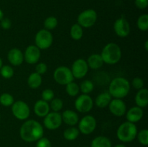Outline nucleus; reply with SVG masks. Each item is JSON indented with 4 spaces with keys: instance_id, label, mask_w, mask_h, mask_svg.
I'll return each instance as SVG.
<instances>
[{
    "instance_id": "nucleus-27",
    "label": "nucleus",
    "mask_w": 148,
    "mask_h": 147,
    "mask_svg": "<svg viewBox=\"0 0 148 147\" xmlns=\"http://www.w3.org/2000/svg\"><path fill=\"white\" fill-rule=\"evenodd\" d=\"M66 92L71 97H76L79 94V86L74 82H69L66 85Z\"/></svg>"
},
{
    "instance_id": "nucleus-25",
    "label": "nucleus",
    "mask_w": 148,
    "mask_h": 147,
    "mask_svg": "<svg viewBox=\"0 0 148 147\" xmlns=\"http://www.w3.org/2000/svg\"><path fill=\"white\" fill-rule=\"evenodd\" d=\"M79 131L78 128L74 126H70L64 131V137L67 141H74L79 136Z\"/></svg>"
},
{
    "instance_id": "nucleus-7",
    "label": "nucleus",
    "mask_w": 148,
    "mask_h": 147,
    "mask_svg": "<svg viewBox=\"0 0 148 147\" xmlns=\"http://www.w3.org/2000/svg\"><path fill=\"white\" fill-rule=\"evenodd\" d=\"M53 79L59 84L66 85L69 82H73L74 76L70 69L62 66L55 69L53 72Z\"/></svg>"
},
{
    "instance_id": "nucleus-10",
    "label": "nucleus",
    "mask_w": 148,
    "mask_h": 147,
    "mask_svg": "<svg viewBox=\"0 0 148 147\" xmlns=\"http://www.w3.org/2000/svg\"><path fill=\"white\" fill-rule=\"evenodd\" d=\"M75 107L78 112L81 113H86L92 110L93 107V101L88 95L82 94L76 99Z\"/></svg>"
},
{
    "instance_id": "nucleus-28",
    "label": "nucleus",
    "mask_w": 148,
    "mask_h": 147,
    "mask_svg": "<svg viewBox=\"0 0 148 147\" xmlns=\"http://www.w3.org/2000/svg\"><path fill=\"white\" fill-rule=\"evenodd\" d=\"M94 89V84L90 80H85L81 83L79 90L85 95H88Z\"/></svg>"
},
{
    "instance_id": "nucleus-43",
    "label": "nucleus",
    "mask_w": 148,
    "mask_h": 147,
    "mask_svg": "<svg viewBox=\"0 0 148 147\" xmlns=\"http://www.w3.org/2000/svg\"><path fill=\"white\" fill-rule=\"evenodd\" d=\"M114 147H126V146L124 145H123V144H118V145L115 146Z\"/></svg>"
},
{
    "instance_id": "nucleus-22",
    "label": "nucleus",
    "mask_w": 148,
    "mask_h": 147,
    "mask_svg": "<svg viewBox=\"0 0 148 147\" xmlns=\"http://www.w3.org/2000/svg\"><path fill=\"white\" fill-rule=\"evenodd\" d=\"M88 67L92 69H98L101 68L103 65V61L101 58V54L94 53L88 57L87 61Z\"/></svg>"
},
{
    "instance_id": "nucleus-21",
    "label": "nucleus",
    "mask_w": 148,
    "mask_h": 147,
    "mask_svg": "<svg viewBox=\"0 0 148 147\" xmlns=\"http://www.w3.org/2000/svg\"><path fill=\"white\" fill-rule=\"evenodd\" d=\"M112 97L108 92H104L98 95L95 100V105L99 108H105L108 106Z\"/></svg>"
},
{
    "instance_id": "nucleus-11",
    "label": "nucleus",
    "mask_w": 148,
    "mask_h": 147,
    "mask_svg": "<svg viewBox=\"0 0 148 147\" xmlns=\"http://www.w3.org/2000/svg\"><path fill=\"white\" fill-rule=\"evenodd\" d=\"M62 115L59 112H49L43 120V125L49 130H56L62 125Z\"/></svg>"
},
{
    "instance_id": "nucleus-45",
    "label": "nucleus",
    "mask_w": 148,
    "mask_h": 147,
    "mask_svg": "<svg viewBox=\"0 0 148 147\" xmlns=\"http://www.w3.org/2000/svg\"><path fill=\"white\" fill-rule=\"evenodd\" d=\"M0 120H1V116H0Z\"/></svg>"
},
{
    "instance_id": "nucleus-29",
    "label": "nucleus",
    "mask_w": 148,
    "mask_h": 147,
    "mask_svg": "<svg viewBox=\"0 0 148 147\" xmlns=\"http://www.w3.org/2000/svg\"><path fill=\"white\" fill-rule=\"evenodd\" d=\"M137 27L142 31H147L148 30V14H142L139 17L137 22Z\"/></svg>"
},
{
    "instance_id": "nucleus-37",
    "label": "nucleus",
    "mask_w": 148,
    "mask_h": 147,
    "mask_svg": "<svg viewBox=\"0 0 148 147\" xmlns=\"http://www.w3.org/2000/svg\"><path fill=\"white\" fill-rule=\"evenodd\" d=\"M36 147H51V144L47 138L42 137L37 141Z\"/></svg>"
},
{
    "instance_id": "nucleus-31",
    "label": "nucleus",
    "mask_w": 148,
    "mask_h": 147,
    "mask_svg": "<svg viewBox=\"0 0 148 147\" xmlns=\"http://www.w3.org/2000/svg\"><path fill=\"white\" fill-rule=\"evenodd\" d=\"M43 24H44L45 29L50 31V30L56 28L58 24V20L53 16H50L45 20Z\"/></svg>"
},
{
    "instance_id": "nucleus-12",
    "label": "nucleus",
    "mask_w": 148,
    "mask_h": 147,
    "mask_svg": "<svg viewBox=\"0 0 148 147\" xmlns=\"http://www.w3.org/2000/svg\"><path fill=\"white\" fill-rule=\"evenodd\" d=\"M88 69L89 67H88L86 61L82 59H78L72 63L71 71L74 78L82 79L88 74Z\"/></svg>"
},
{
    "instance_id": "nucleus-24",
    "label": "nucleus",
    "mask_w": 148,
    "mask_h": 147,
    "mask_svg": "<svg viewBox=\"0 0 148 147\" xmlns=\"http://www.w3.org/2000/svg\"><path fill=\"white\" fill-rule=\"evenodd\" d=\"M91 147H111V142L107 137L100 135L92 140Z\"/></svg>"
},
{
    "instance_id": "nucleus-42",
    "label": "nucleus",
    "mask_w": 148,
    "mask_h": 147,
    "mask_svg": "<svg viewBox=\"0 0 148 147\" xmlns=\"http://www.w3.org/2000/svg\"><path fill=\"white\" fill-rule=\"evenodd\" d=\"M145 50H148V40H146L145 43Z\"/></svg>"
},
{
    "instance_id": "nucleus-35",
    "label": "nucleus",
    "mask_w": 148,
    "mask_h": 147,
    "mask_svg": "<svg viewBox=\"0 0 148 147\" xmlns=\"http://www.w3.org/2000/svg\"><path fill=\"white\" fill-rule=\"evenodd\" d=\"M42 99L46 102H51L54 98V92L51 89H46L41 93Z\"/></svg>"
},
{
    "instance_id": "nucleus-23",
    "label": "nucleus",
    "mask_w": 148,
    "mask_h": 147,
    "mask_svg": "<svg viewBox=\"0 0 148 147\" xmlns=\"http://www.w3.org/2000/svg\"><path fill=\"white\" fill-rule=\"evenodd\" d=\"M42 84V76L36 72L30 74L27 79V84L31 89H37Z\"/></svg>"
},
{
    "instance_id": "nucleus-40",
    "label": "nucleus",
    "mask_w": 148,
    "mask_h": 147,
    "mask_svg": "<svg viewBox=\"0 0 148 147\" xmlns=\"http://www.w3.org/2000/svg\"><path fill=\"white\" fill-rule=\"evenodd\" d=\"M134 3L137 8L140 10H144L147 7L148 0H135Z\"/></svg>"
},
{
    "instance_id": "nucleus-33",
    "label": "nucleus",
    "mask_w": 148,
    "mask_h": 147,
    "mask_svg": "<svg viewBox=\"0 0 148 147\" xmlns=\"http://www.w3.org/2000/svg\"><path fill=\"white\" fill-rule=\"evenodd\" d=\"M63 101L59 98H53L50 102V109L53 112H59L63 108Z\"/></svg>"
},
{
    "instance_id": "nucleus-32",
    "label": "nucleus",
    "mask_w": 148,
    "mask_h": 147,
    "mask_svg": "<svg viewBox=\"0 0 148 147\" xmlns=\"http://www.w3.org/2000/svg\"><path fill=\"white\" fill-rule=\"evenodd\" d=\"M0 74L4 79H10L14 75V69L9 65H4L0 69Z\"/></svg>"
},
{
    "instance_id": "nucleus-20",
    "label": "nucleus",
    "mask_w": 148,
    "mask_h": 147,
    "mask_svg": "<svg viewBox=\"0 0 148 147\" xmlns=\"http://www.w3.org/2000/svg\"><path fill=\"white\" fill-rule=\"evenodd\" d=\"M135 103L137 106L141 108H146L148 105V90L146 88L140 89L136 94Z\"/></svg>"
},
{
    "instance_id": "nucleus-16",
    "label": "nucleus",
    "mask_w": 148,
    "mask_h": 147,
    "mask_svg": "<svg viewBox=\"0 0 148 147\" xmlns=\"http://www.w3.org/2000/svg\"><path fill=\"white\" fill-rule=\"evenodd\" d=\"M7 59L13 66H20L24 61V55L20 49L14 48L8 52Z\"/></svg>"
},
{
    "instance_id": "nucleus-4",
    "label": "nucleus",
    "mask_w": 148,
    "mask_h": 147,
    "mask_svg": "<svg viewBox=\"0 0 148 147\" xmlns=\"http://www.w3.org/2000/svg\"><path fill=\"white\" fill-rule=\"evenodd\" d=\"M137 128L135 124L127 121L119 125L116 131L117 138L122 142L128 143L134 141L137 137Z\"/></svg>"
},
{
    "instance_id": "nucleus-18",
    "label": "nucleus",
    "mask_w": 148,
    "mask_h": 147,
    "mask_svg": "<svg viewBox=\"0 0 148 147\" xmlns=\"http://www.w3.org/2000/svg\"><path fill=\"white\" fill-rule=\"evenodd\" d=\"M62 115V122H64L69 126H74L79 122V115L72 110H66Z\"/></svg>"
},
{
    "instance_id": "nucleus-19",
    "label": "nucleus",
    "mask_w": 148,
    "mask_h": 147,
    "mask_svg": "<svg viewBox=\"0 0 148 147\" xmlns=\"http://www.w3.org/2000/svg\"><path fill=\"white\" fill-rule=\"evenodd\" d=\"M34 112L37 116L40 118H44L50 112V105L49 102L39 99L34 105Z\"/></svg>"
},
{
    "instance_id": "nucleus-44",
    "label": "nucleus",
    "mask_w": 148,
    "mask_h": 147,
    "mask_svg": "<svg viewBox=\"0 0 148 147\" xmlns=\"http://www.w3.org/2000/svg\"><path fill=\"white\" fill-rule=\"evenodd\" d=\"M3 66V65H2V60H1V59L0 58V69H1V66Z\"/></svg>"
},
{
    "instance_id": "nucleus-14",
    "label": "nucleus",
    "mask_w": 148,
    "mask_h": 147,
    "mask_svg": "<svg viewBox=\"0 0 148 147\" xmlns=\"http://www.w3.org/2000/svg\"><path fill=\"white\" fill-rule=\"evenodd\" d=\"M108 108L110 112L116 117L123 116L127 112V105L121 99L114 98V99H111L108 105Z\"/></svg>"
},
{
    "instance_id": "nucleus-39",
    "label": "nucleus",
    "mask_w": 148,
    "mask_h": 147,
    "mask_svg": "<svg viewBox=\"0 0 148 147\" xmlns=\"http://www.w3.org/2000/svg\"><path fill=\"white\" fill-rule=\"evenodd\" d=\"M0 25L1 28L4 30H9L12 26V22L10 19L8 18H3L2 20H0Z\"/></svg>"
},
{
    "instance_id": "nucleus-3",
    "label": "nucleus",
    "mask_w": 148,
    "mask_h": 147,
    "mask_svg": "<svg viewBox=\"0 0 148 147\" xmlns=\"http://www.w3.org/2000/svg\"><path fill=\"white\" fill-rule=\"evenodd\" d=\"M103 63L114 65L119 63L121 59V50L119 45L109 43L106 45L101 53Z\"/></svg>"
},
{
    "instance_id": "nucleus-41",
    "label": "nucleus",
    "mask_w": 148,
    "mask_h": 147,
    "mask_svg": "<svg viewBox=\"0 0 148 147\" xmlns=\"http://www.w3.org/2000/svg\"><path fill=\"white\" fill-rule=\"evenodd\" d=\"M3 18H4V13H3L2 10L0 9V20H2Z\"/></svg>"
},
{
    "instance_id": "nucleus-13",
    "label": "nucleus",
    "mask_w": 148,
    "mask_h": 147,
    "mask_svg": "<svg viewBox=\"0 0 148 147\" xmlns=\"http://www.w3.org/2000/svg\"><path fill=\"white\" fill-rule=\"evenodd\" d=\"M114 30L116 34L120 37H125L130 33V25L127 19L121 17L117 19L114 24Z\"/></svg>"
},
{
    "instance_id": "nucleus-5",
    "label": "nucleus",
    "mask_w": 148,
    "mask_h": 147,
    "mask_svg": "<svg viewBox=\"0 0 148 147\" xmlns=\"http://www.w3.org/2000/svg\"><path fill=\"white\" fill-rule=\"evenodd\" d=\"M53 35L49 30L46 29L40 30L35 37V46L40 50H46L50 48L53 43Z\"/></svg>"
},
{
    "instance_id": "nucleus-38",
    "label": "nucleus",
    "mask_w": 148,
    "mask_h": 147,
    "mask_svg": "<svg viewBox=\"0 0 148 147\" xmlns=\"http://www.w3.org/2000/svg\"><path fill=\"white\" fill-rule=\"evenodd\" d=\"M47 65L44 63H39L38 64H37L36 67V73L39 74L40 75H43L44 74L46 73L47 71Z\"/></svg>"
},
{
    "instance_id": "nucleus-34",
    "label": "nucleus",
    "mask_w": 148,
    "mask_h": 147,
    "mask_svg": "<svg viewBox=\"0 0 148 147\" xmlns=\"http://www.w3.org/2000/svg\"><path fill=\"white\" fill-rule=\"evenodd\" d=\"M137 139L139 142L144 146H147L148 144V130L143 129L137 133Z\"/></svg>"
},
{
    "instance_id": "nucleus-8",
    "label": "nucleus",
    "mask_w": 148,
    "mask_h": 147,
    "mask_svg": "<svg viewBox=\"0 0 148 147\" xmlns=\"http://www.w3.org/2000/svg\"><path fill=\"white\" fill-rule=\"evenodd\" d=\"M12 112L17 119L24 120L28 118L30 110L28 105L24 101H16L12 105Z\"/></svg>"
},
{
    "instance_id": "nucleus-1",
    "label": "nucleus",
    "mask_w": 148,
    "mask_h": 147,
    "mask_svg": "<svg viewBox=\"0 0 148 147\" xmlns=\"http://www.w3.org/2000/svg\"><path fill=\"white\" fill-rule=\"evenodd\" d=\"M44 131L41 124L35 120H28L22 125L20 135L22 139L26 142L37 141L43 136Z\"/></svg>"
},
{
    "instance_id": "nucleus-30",
    "label": "nucleus",
    "mask_w": 148,
    "mask_h": 147,
    "mask_svg": "<svg viewBox=\"0 0 148 147\" xmlns=\"http://www.w3.org/2000/svg\"><path fill=\"white\" fill-rule=\"evenodd\" d=\"M14 102V97L9 93H4L0 96V103L4 107H10Z\"/></svg>"
},
{
    "instance_id": "nucleus-15",
    "label": "nucleus",
    "mask_w": 148,
    "mask_h": 147,
    "mask_svg": "<svg viewBox=\"0 0 148 147\" xmlns=\"http://www.w3.org/2000/svg\"><path fill=\"white\" fill-rule=\"evenodd\" d=\"M24 60L29 64L38 63L40 58V50L35 45L27 46L24 54Z\"/></svg>"
},
{
    "instance_id": "nucleus-36",
    "label": "nucleus",
    "mask_w": 148,
    "mask_h": 147,
    "mask_svg": "<svg viewBox=\"0 0 148 147\" xmlns=\"http://www.w3.org/2000/svg\"><path fill=\"white\" fill-rule=\"evenodd\" d=\"M132 85L134 89L140 90V89H143L144 86V82L141 78L135 77L133 79L132 82Z\"/></svg>"
},
{
    "instance_id": "nucleus-9",
    "label": "nucleus",
    "mask_w": 148,
    "mask_h": 147,
    "mask_svg": "<svg viewBox=\"0 0 148 147\" xmlns=\"http://www.w3.org/2000/svg\"><path fill=\"white\" fill-rule=\"evenodd\" d=\"M78 122H79L78 130L79 132L85 135L92 133L96 128V120L92 115H85Z\"/></svg>"
},
{
    "instance_id": "nucleus-17",
    "label": "nucleus",
    "mask_w": 148,
    "mask_h": 147,
    "mask_svg": "<svg viewBox=\"0 0 148 147\" xmlns=\"http://www.w3.org/2000/svg\"><path fill=\"white\" fill-rule=\"evenodd\" d=\"M126 118L128 122L135 123L139 122L143 118L144 112L143 108L138 106H134L130 108L127 112H126Z\"/></svg>"
},
{
    "instance_id": "nucleus-26",
    "label": "nucleus",
    "mask_w": 148,
    "mask_h": 147,
    "mask_svg": "<svg viewBox=\"0 0 148 147\" xmlns=\"http://www.w3.org/2000/svg\"><path fill=\"white\" fill-rule=\"evenodd\" d=\"M70 36L73 40H79L83 36V29L79 24H74L70 29Z\"/></svg>"
},
{
    "instance_id": "nucleus-2",
    "label": "nucleus",
    "mask_w": 148,
    "mask_h": 147,
    "mask_svg": "<svg viewBox=\"0 0 148 147\" xmlns=\"http://www.w3.org/2000/svg\"><path fill=\"white\" fill-rule=\"evenodd\" d=\"M130 91V83L124 77H116L113 79L108 86V92L111 97L116 99H123L128 95Z\"/></svg>"
},
{
    "instance_id": "nucleus-6",
    "label": "nucleus",
    "mask_w": 148,
    "mask_h": 147,
    "mask_svg": "<svg viewBox=\"0 0 148 147\" xmlns=\"http://www.w3.org/2000/svg\"><path fill=\"white\" fill-rule=\"evenodd\" d=\"M98 18L97 12L92 9L84 10L77 17V24L83 28H89L95 24Z\"/></svg>"
}]
</instances>
